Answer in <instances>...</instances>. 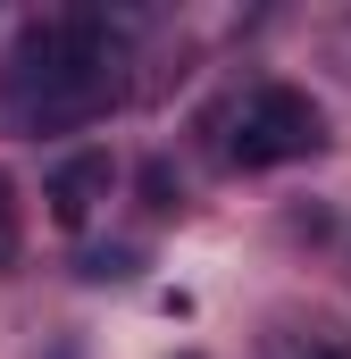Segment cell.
I'll use <instances>...</instances> for the list:
<instances>
[{"instance_id": "obj_1", "label": "cell", "mask_w": 351, "mask_h": 359, "mask_svg": "<svg viewBox=\"0 0 351 359\" xmlns=\"http://www.w3.org/2000/svg\"><path fill=\"white\" fill-rule=\"evenodd\" d=\"M126 92V34L109 17H34L0 59V109L17 126H84Z\"/></svg>"}, {"instance_id": "obj_2", "label": "cell", "mask_w": 351, "mask_h": 359, "mask_svg": "<svg viewBox=\"0 0 351 359\" xmlns=\"http://www.w3.org/2000/svg\"><path fill=\"white\" fill-rule=\"evenodd\" d=\"M226 134H218V151L234 159V168H284V159H310L318 142H326V117H318V100L293 84H251L226 117H218Z\"/></svg>"}, {"instance_id": "obj_3", "label": "cell", "mask_w": 351, "mask_h": 359, "mask_svg": "<svg viewBox=\"0 0 351 359\" xmlns=\"http://www.w3.org/2000/svg\"><path fill=\"white\" fill-rule=\"evenodd\" d=\"M109 184H117V168H109V151H76V159H59V176H51V217L76 234V226H92V209L109 201Z\"/></svg>"}, {"instance_id": "obj_4", "label": "cell", "mask_w": 351, "mask_h": 359, "mask_svg": "<svg viewBox=\"0 0 351 359\" xmlns=\"http://www.w3.org/2000/svg\"><path fill=\"white\" fill-rule=\"evenodd\" d=\"M267 359H351V334L343 326H276Z\"/></svg>"}, {"instance_id": "obj_5", "label": "cell", "mask_w": 351, "mask_h": 359, "mask_svg": "<svg viewBox=\"0 0 351 359\" xmlns=\"http://www.w3.org/2000/svg\"><path fill=\"white\" fill-rule=\"evenodd\" d=\"M17 268V184L0 176V276Z\"/></svg>"}]
</instances>
